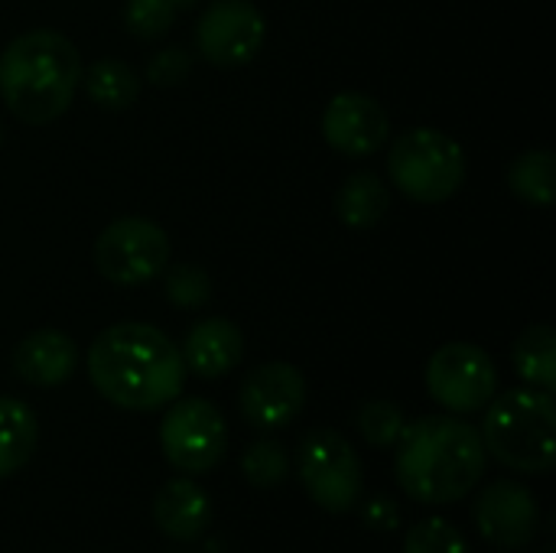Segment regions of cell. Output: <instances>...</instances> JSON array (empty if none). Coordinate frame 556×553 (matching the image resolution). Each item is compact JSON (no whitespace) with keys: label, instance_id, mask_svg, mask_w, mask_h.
<instances>
[{"label":"cell","instance_id":"10","mask_svg":"<svg viewBox=\"0 0 556 553\" xmlns=\"http://www.w3.org/2000/svg\"><path fill=\"white\" fill-rule=\"evenodd\" d=\"M267 39L264 13L248 0H215L195 23V49L218 68L248 65Z\"/></svg>","mask_w":556,"mask_h":553},{"label":"cell","instance_id":"7","mask_svg":"<svg viewBox=\"0 0 556 553\" xmlns=\"http://www.w3.org/2000/svg\"><path fill=\"white\" fill-rule=\"evenodd\" d=\"M160 450L186 476L212 473L228 450V424L205 398H176L160 420Z\"/></svg>","mask_w":556,"mask_h":553},{"label":"cell","instance_id":"30","mask_svg":"<svg viewBox=\"0 0 556 553\" xmlns=\"http://www.w3.org/2000/svg\"><path fill=\"white\" fill-rule=\"evenodd\" d=\"M541 553H554V548H547V551H541Z\"/></svg>","mask_w":556,"mask_h":553},{"label":"cell","instance_id":"22","mask_svg":"<svg viewBox=\"0 0 556 553\" xmlns=\"http://www.w3.org/2000/svg\"><path fill=\"white\" fill-rule=\"evenodd\" d=\"M241 476L254 489H277L290 476V453L280 440L261 437L241 453Z\"/></svg>","mask_w":556,"mask_h":553},{"label":"cell","instance_id":"19","mask_svg":"<svg viewBox=\"0 0 556 553\" xmlns=\"http://www.w3.org/2000/svg\"><path fill=\"white\" fill-rule=\"evenodd\" d=\"M88 98L101 111H127L140 98V75L121 59H98L81 72Z\"/></svg>","mask_w":556,"mask_h":553},{"label":"cell","instance_id":"17","mask_svg":"<svg viewBox=\"0 0 556 553\" xmlns=\"http://www.w3.org/2000/svg\"><path fill=\"white\" fill-rule=\"evenodd\" d=\"M39 443V420L20 398H0V479L20 473Z\"/></svg>","mask_w":556,"mask_h":553},{"label":"cell","instance_id":"14","mask_svg":"<svg viewBox=\"0 0 556 553\" xmlns=\"http://www.w3.org/2000/svg\"><path fill=\"white\" fill-rule=\"evenodd\" d=\"M179 355H182L186 372H192L195 378H205V381L225 378L244 359V332L238 329V323L225 316L202 319L186 332Z\"/></svg>","mask_w":556,"mask_h":553},{"label":"cell","instance_id":"23","mask_svg":"<svg viewBox=\"0 0 556 553\" xmlns=\"http://www.w3.org/2000/svg\"><path fill=\"white\" fill-rule=\"evenodd\" d=\"M355 427H358V433H362L365 443H371L378 450H391L401 440V433L407 427V417H404V411L394 401L378 398V401H365L358 407Z\"/></svg>","mask_w":556,"mask_h":553},{"label":"cell","instance_id":"8","mask_svg":"<svg viewBox=\"0 0 556 553\" xmlns=\"http://www.w3.org/2000/svg\"><path fill=\"white\" fill-rule=\"evenodd\" d=\"M94 267L114 287L150 284L169 267V238L150 218H117L94 241Z\"/></svg>","mask_w":556,"mask_h":553},{"label":"cell","instance_id":"28","mask_svg":"<svg viewBox=\"0 0 556 553\" xmlns=\"http://www.w3.org/2000/svg\"><path fill=\"white\" fill-rule=\"evenodd\" d=\"M362 518H365V525H368V528H375V531H394V528H397V521H401L397 505H394L391 499H384V495L371 499V502L365 505Z\"/></svg>","mask_w":556,"mask_h":553},{"label":"cell","instance_id":"25","mask_svg":"<svg viewBox=\"0 0 556 553\" xmlns=\"http://www.w3.org/2000/svg\"><path fill=\"white\" fill-rule=\"evenodd\" d=\"M404 553H469V544L446 518H424L407 531Z\"/></svg>","mask_w":556,"mask_h":553},{"label":"cell","instance_id":"5","mask_svg":"<svg viewBox=\"0 0 556 553\" xmlns=\"http://www.w3.org/2000/svg\"><path fill=\"white\" fill-rule=\"evenodd\" d=\"M388 173L407 199L437 205L463 189L466 153L437 127H410L391 143Z\"/></svg>","mask_w":556,"mask_h":553},{"label":"cell","instance_id":"16","mask_svg":"<svg viewBox=\"0 0 556 553\" xmlns=\"http://www.w3.org/2000/svg\"><path fill=\"white\" fill-rule=\"evenodd\" d=\"M153 521L163 538L176 544H192L212 525V499L199 482H192V476L169 479L153 499Z\"/></svg>","mask_w":556,"mask_h":553},{"label":"cell","instance_id":"2","mask_svg":"<svg viewBox=\"0 0 556 553\" xmlns=\"http://www.w3.org/2000/svg\"><path fill=\"white\" fill-rule=\"evenodd\" d=\"M394 476L407 499L420 505H453L485 476L489 453L479 427L459 414H430L404 427Z\"/></svg>","mask_w":556,"mask_h":553},{"label":"cell","instance_id":"4","mask_svg":"<svg viewBox=\"0 0 556 553\" xmlns=\"http://www.w3.org/2000/svg\"><path fill=\"white\" fill-rule=\"evenodd\" d=\"M482 443L492 460L525 476H547L556 466L554 394L541 388H508L485 407Z\"/></svg>","mask_w":556,"mask_h":553},{"label":"cell","instance_id":"6","mask_svg":"<svg viewBox=\"0 0 556 553\" xmlns=\"http://www.w3.org/2000/svg\"><path fill=\"white\" fill-rule=\"evenodd\" d=\"M296 473L306 495L329 515H345L358 505L365 473L355 447L332 427L303 437L296 450Z\"/></svg>","mask_w":556,"mask_h":553},{"label":"cell","instance_id":"9","mask_svg":"<svg viewBox=\"0 0 556 553\" xmlns=\"http://www.w3.org/2000/svg\"><path fill=\"white\" fill-rule=\"evenodd\" d=\"M427 391L450 414H479L498 394L492 355L472 342H450L427 362Z\"/></svg>","mask_w":556,"mask_h":553},{"label":"cell","instance_id":"13","mask_svg":"<svg viewBox=\"0 0 556 553\" xmlns=\"http://www.w3.org/2000/svg\"><path fill=\"white\" fill-rule=\"evenodd\" d=\"M388 134H391L388 111L362 91H342L323 111L326 143L349 160L371 156L375 150L384 147Z\"/></svg>","mask_w":556,"mask_h":553},{"label":"cell","instance_id":"21","mask_svg":"<svg viewBox=\"0 0 556 553\" xmlns=\"http://www.w3.org/2000/svg\"><path fill=\"white\" fill-rule=\"evenodd\" d=\"M508 186L528 205L551 209L556 196V156L551 150H528L508 169Z\"/></svg>","mask_w":556,"mask_h":553},{"label":"cell","instance_id":"29","mask_svg":"<svg viewBox=\"0 0 556 553\" xmlns=\"http://www.w3.org/2000/svg\"><path fill=\"white\" fill-rule=\"evenodd\" d=\"M176 3V10H189V7H195V0H173Z\"/></svg>","mask_w":556,"mask_h":553},{"label":"cell","instance_id":"18","mask_svg":"<svg viewBox=\"0 0 556 553\" xmlns=\"http://www.w3.org/2000/svg\"><path fill=\"white\" fill-rule=\"evenodd\" d=\"M391 209V192L375 173H352L336 192V215L345 228H375Z\"/></svg>","mask_w":556,"mask_h":553},{"label":"cell","instance_id":"26","mask_svg":"<svg viewBox=\"0 0 556 553\" xmlns=\"http://www.w3.org/2000/svg\"><path fill=\"white\" fill-rule=\"evenodd\" d=\"M176 13L173 0H127L124 23L137 39H156L176 23Z\"/></svg>","mask_w":556,"mask_h":553},{"label":"cell","instance_id":"3","mask_svg":"<svg viewBox=\"0 0 556 553\" xmlns=\"http://www.w3.org/2000/svg\"><path fill=\"white\" fill-rule=\"evenodd\" d=\"M81 55L55 29H29L0 52V98L23 124H49L72 108Z\"/></svg>","mask_w":556,"mask_h":553},{"label":"cell","instance_id":"12","mask_svg":"<svg viewBox=\"0 0 556 553\" xmlns=\"http://www.w3.org/2000/svg\"><path fill=\"white\" fill-rule=\"evenodd\" d=\"M238 407L251 427L283 430L306 407V378L290 362H264L244 375Z\"/></svg>","mask_w":556,"mask_h":553},{"label":"cell","instance_id":"1","mask_svg":"<svg viewBox=\"0 0 556 553\" xmlns=\"http://www.w3.org/2000/svg\"><path fill=\"white\" fill-rule=\"evenodd\" d=\"M186 375L179 345L150 323H114L88 349L94 391L121 411H163L182 394Z\"/></svg>","mask_w":556,"mask_h":553},{"label":"cell","instance_id":"20","mask_svg":"<svg viewBox=\"0 0 556 553\" xmlns=\"http://www.w3.org/2000/svg\"><path fill=\"white\" fill-rule=\"evenodd\" d=\"M515 372L521 375V381H528L531 388L551 391L556 388V332L554 326L538 323L531 329H525L515 342Z\"/></svg>","mask_w":556,"mask_h":553},{"label":"cell","instance_id":"27","mask_svg":"<svg viewBox=\"0 0 556 553\" xmlns=\"http://www.w3.org/2000/svg\"><path fill=\"white\" fill-rule=\"evenodd\" d=\"M189 72H192V52L182 46H166L150 59L147 81H153L156 88H176L189 78Z\"/></svg>","mask_w":556,"mask_h":553},{"label":"cell","instance_id":"24","mask_svg":"<svg viewBox=\"0 0 556 553\" xmlns=\"http://www.w3.org/2000/svg\"><path fill=\"white\" fill-rule=\"evenodd\" d=\"M163 297L179 310H199L212 297V280L199 264H173L163 271Z\"/></svg>","mask_w":556,"mask_h":553},{"label":"cell","instance_id":"11","mask_svg":"<svg viewBox=\"0 0 556 553\" xmlns=\"http://www.w3.org/2000/svg\"><path fill=\"white\" fill-rule=\"evenodd\" d=\"M472 521L485 544L498 551H525L541 535V505L525 482L498 479L479 492Z\"/></svg>","mask_w":556,"mask_h":553},{"label":"cell","instance_id":"15","mask_svg":"<svg viewBox=\"0 0 556 553\" xmlns=\"http://www.w3.org/2000/svg\"><path fill=\"white\" fill-rule=\"evenodd\" d=\"M78 368L75 342L59 329H36L13 349V372L33 388H59Z\"/></svg>","mask_w":556,"mask_h":553}]
</instances>
